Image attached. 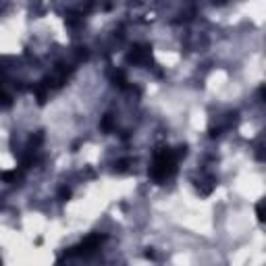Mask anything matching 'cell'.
I'll use <instances>...</instances> for the list:
<instances>
[{"label":"cell","mask_w":266,"mask_h":266,"mask_svg":"<svg viewBox=\"0 0 266 266\" xmlns=\"http://www.w3.org/2000/svg\"><path fill=\"white\" fill-rule=\"evenodd\" d=\"M177 169V156L173 150H162L156 154V160H154V167H152V177L158 181H164L175 173Z\"/></svg>","instance_id":"cell-1"}]
</instances>
